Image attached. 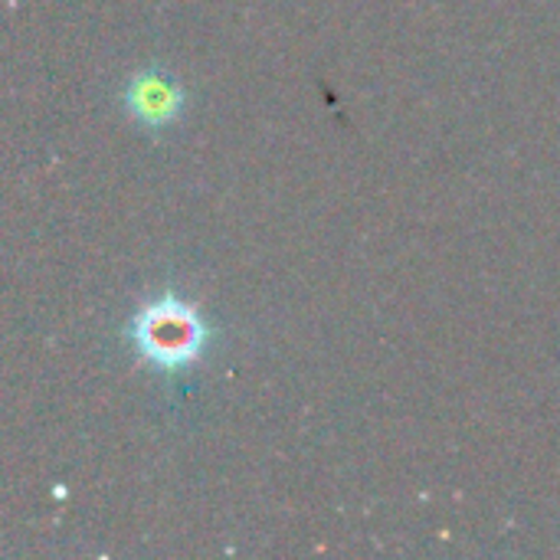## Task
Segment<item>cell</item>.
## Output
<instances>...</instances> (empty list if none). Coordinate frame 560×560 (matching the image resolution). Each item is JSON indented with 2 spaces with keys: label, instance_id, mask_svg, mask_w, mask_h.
<instances>
[{
  "label": "cell",
  "instance_id": "2",
  "mask_svg": "<svg viewBox=\"0 0 560 560\" xmlns=\"http://www.w3.org/2000/svg\"><path fill=\"white\" fill-rule=\"evenodd\" d=\"M125 108L128 115L151 128V131H161L167 125H174L184 108H187V92L184 85L161 66H148V69H138L128 85H125Z\"/></svg>",
  "mask_w": 560,
  "mask_h": 560
},
{
  "label": "cell",
  "instance_id": "1",
  "mask_svg": "<svg viewBox=\"0 0 560 560\" xmlns=\"http://www.w3.org/2000/svg\"><path fill=\"white\" fill-rule=\"evenodd\" d=\"M131 341H135L141 361H148L151 368H158L164 374H177L203 358L210 328L190 302L167 292V295L144 302L135 312Z\"/></svg>",
  "mask_w": 560,
  "mask_h": 560
}]
</instances>
